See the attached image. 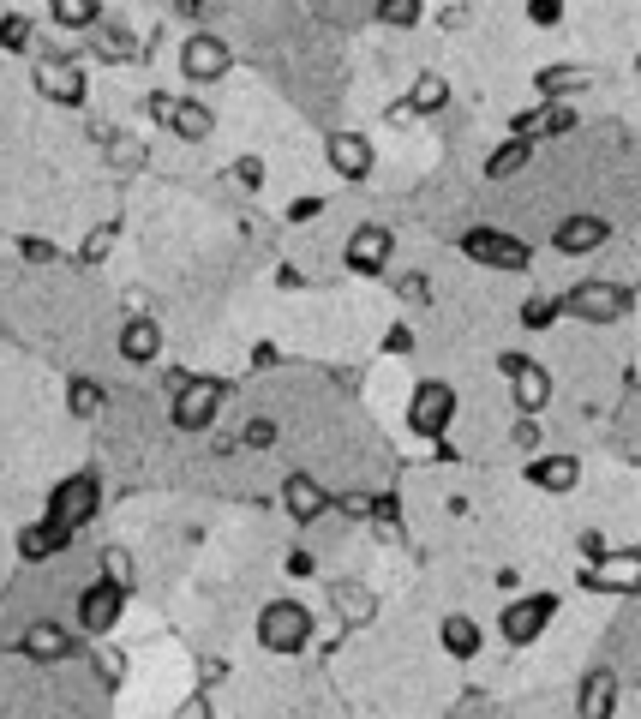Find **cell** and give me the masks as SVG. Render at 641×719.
I'll return each mask as SVG.
<instances>
[{
    "mask_svg": "<svg viewBox=\"0 0 641 719\" xmlns=\"http://www.w3.org/2000/svg\"><path fill=\"white\" fill-rule=\"evenodd\" d=\"M96 504H102V474H96V468H78V474H66V480L54 486L48 516H42V522H48V528H60V534L72 540V534L96 516Z\"/></svg>",
    "mask_w": 641,
    "mask_h": 719,
    "instance_id": "1",
    "label": "cell"
},
{
    "mask_svg": "<svg viewBox=\"0 0 641 719\" xmlns=\"http://www.w3.org/2000/svg\"><path fill=\"white\" fill-rule=\"evenodd\" d=\"M312 642V612L300 606V600H270L264 612H258V648H270V654H300Z\"/></svg>",
    "mask_w": 641,
    "mask_h": 719,
    "instance_id": "2",
    "label": "cell"
},
{
    "mask_svg": "<svg viewBox=\"0 0 641 719\" xmlns=\"http://www.w3.org/2000/svg\"><path fill=\"white\" fill-rule=\"evenodd\" d=\"M558 312H576V318H588V324H612V318L636 312V288H624V282H576V288L558 300Z\"/></svg>",
    "mask_w": 641,
    "mask_h": 719,
    "instance_id": "3",
    "label": "cell"
},
{
    "mask_svg": "<svg viewBox=\"0 0 641 719\" xmlns=\"http://www.w3.org/2000/svg\"><path fill=\"white\" fill-rule=\"evenodd\" d=\"M222 396H228L222 378H186V384H174V408H168V420H174L180 432H204V426L216 420Z\"/></svg>",
    "mask_w": 641,
    "mask_h": 719,
    "instance_id": "4",
    "label": "cell"
},
{
    "mask_svg": "<svg viewBox=\"0 0 641 719\" xmlns=\"http://www.w3.org/2000/svg\"><path fill=\"white\" fill-rule=\"evenodd\" d=\"M462 252L480 258V264H492V270H528V264H534V246L516 240V234H498V228H468V234H462Z\"/></svg>",
    "mask_w": 641,
    "mask_h": 719,
    "instance_id": "5",
    "label": "cell"
},
{
    "mask_svg": "<svg viewBox=\"0 0 641 719\" xmlns=\"http://www.w3.org/2000/svg\"><path fill=\"white\" fill-rule=\"evenodd\" d=\"M552 612H558V594H528V600H510V606H504V642H510V648H534V642H540V630L552 624Z\"/></svg>",
    "mask_w": 641,
    "mask_h": 719,
    "instance_id": "6",
    "label": "cell"
},
{
    "mask_svg": "<svg viewBox=\"0 0 641 719\" xmlns=\"http://www.w3.org/2000/svg\"><path fill=\"white\" fill-rule=\"evenodd\" d=\"M450 420H456V390L450 384H420L414 390V408H408V426L420 432V438H444L450 432Z\"/></svg>",
    "mask_w": 641,
    "mask_h": 719,
    "instance_id": "7",
    "label": "cell"
},
{
    "mask_svg": "<svg viewBox=\"0 0 641 719\" xmlns=\"http://www.w3.org/2000/svg\"><path fill=\"white\" fill-rule=\"evenodd\" d=\"M228 66H234V54H228V42L222 36H186L180 42V72L186 78H198V84H216V78H228Z\"/></svg>",
    "mask_w": 641,
    "mask_h": 719,
    "instance_id": "8",
    "label": "cell"
},
{
    "mask_svg": "<svg viewBox=\"0 0 641 719\" xmlns=\"http://www.w3.org/2000/svg\"><path fill=\"white\" fill-rule=\"evenodd\" d=\"M390 252H396V234H390L384 222H360L354 240H348V270H354V276H378V270L390 264Z\"/></svg>",
    "mask_w": 641,
    "mask_h": 719,
    "instance_id": "9",
    "label": "cell"
},
{
    "mask_svg": "<svg viewBox=\"0 0 641 719\" xmlns=\"http://www.w3.org/2000/svg\"><path fill=\"white\" fill-rule=\"evenodd\" d=\"M498 366H504V378L516 384V408H522V414L546 408L552 378H546V366H540V360H528V354H498Z\"/></svg>",
    "mask_w": 641,
    "mask_h": 719,
    "instance_id": "10",
    "label": "cell"
},
{
    "mask_svg": "<svg viewBox=\"0 0 641 719\" xmlns=\"http://www.w3.org/2000/svg\"><path fill=\"white\" fill-rule=\"evenodd\" d=\"M120 606H126V594H120L114 582H96V588H84V594H78V630H84V636H102V630H114Z\"/></svg>",
    "mask_w": 641,
    "mask_h": 719,
    "instance_id": "11",
    "label": "cell"
},
{
    "mask_svg": "<svg viewBox=\"0 0 641 719\" xmlns=\"http://www.w3.org/2000/svg\"><path fill=\"white\" fill-rule=\"evenodd\" d=\"M636 582H641L636 552H618L612 564L600 558V564H588V570H582V588H594V594H636Z\"/></svg>",
    "mask_w": 641,
    "mask_h": 719,
    "instance_id": "12",
    "label": "cell"
},
{
    "mask_svg": "<svg viewBox=\"0 0 641 719\" xmlns=\"http://www.w3.org/2000/svg\"><path fill=\"white\" fill-rule=\"evenodd\" d=\"M36 90H42L48 102H60V108H78V102H84V72H78L72 60H42V66H36Z\"/></svg>",
    "mask_w": 641,
    "mask_h": 719,
    "instance_id": "13",
    "label": "cell"
},
{
    "mask_svg": "<svg viewBox=\"0 0 641 719\" xmlns=\"http://www.w3.org/2000/svg\"><path fill=\"white\" fill-rule=\"evenodd\" d=\"M570 126H576V108H570V102H546V108H528V114H516V120H510V132H516V138H528V144L558 138V132H570Z\"/></svg>",
    "mask_w": 641,
    "mask_h": 719,
    "instance_id": "14",
    "label": "cell"
},
{
    "mask_svg": "<svg viewBox=\"0 0 641 719\" xmlns=\"http://www.w3.org/2000/svg\"><path fill=\"white\" fill-rule=\"evenodd\" d=\"M324 156H330V168L342 180H366L372 174V138H360V132H330Z\"/></svg>",
    "mask_w": 641,
    "mask_h": 719,
    "instance_id": "15",
    "label": "cell"
},
{
    "mask_svg": "<svg viewBox=\"0 0 641 719\" xmlns=\"http://www.w3.org/2000/svg\"><path fill=\"white\" fill-rule=\"evenodd\" d=\"M282 504H288V516H294L300 528H312V522L330 510V492H324L312 474H288V480H282Z\"/></svg>",
    "mask_w": 641,
    "mask_h": 719,
    "instance_id": "16",
    "label": "cell"
},
{
    "mask_svg": "<svg viewBox=\"0 0 641 719\" xmlns=\"http://www.w3.org/2000/svg\"><path fill=\"white\" fill-rule=\"evenodd\" d=\"M606 240H612V222H606V216H564L558 234H552V246L570 252V258H576V252H594V246H606Z\"/></svg>",
    "mask_w": 641,
    "mask_h": 719,
    "instance_id": "17",
    "label": "cell"
},
{
    "mask_svg": "<svg viewBox=\"0 0 641 719\" xmlns=\"http://www.w3.org/2000/svg\"><path fill=\"white\" fill-rule=\"evenodd\" d=\"M162 354V330H156V318H126V330H120V360L126 366H150Z\"/></svg>",
    "mask_w": 641,
    "mask_h": 719,
    "instance_id": "18",
    "label": "cell"
},
{
    "mask_svg": "<svg viewBox=\"0 0 641 719\" xmlns=\"http://www.w3.org/2000/svg\"><path fill=\"white\" fill-rule=\"evenodd\" d=\"M18 648H24V660H42V666H60V660H72V636H66L60 624H30Z\"/></svg>",
    "mask_w": 641,
    "mask_h": 719,
    "instance_id": "19",
    "label": "cell"
},
{
    "mask_svg": "<svg viewBox=\"0 0 641 719\" xmlns=\"http://www.w3.org/2000/svg\"><path fill=\"white\" fill-rule=\"evenodd\" d=\"M576 480H582L576 456H540V462H528V486H540V492H576Z\"/></svg>",
    "mask_w": 641,
    "mask_h": 719,
    "instance_id": "20",
    "label": "cell"
},
{
    "mask_svg": "<svg viewBox=\"0 0 641 719\" xmlns=\"http://www.w3.org/2000/svg\"><path fill=\"white\" fill-rule=\"evenodd\" d=\"M438 642H444V654H456V660H474V654L486 648V630H480L468 612H450V618L438 624Z\"/></svg>",
    "mask_w": 641,
    "mask_h": 719,
    "instance_id": "21",
    "label": "cell"
},
{
    "mask_svg": "<svg viewBox=\"0 0 641 719\" xmlns=\"http://www.w3.org/2000/svg\"><path fill=\"white\" fill-rule=\"evenodd\" d=\"M444 102H450V78L426 66V72H414V90H408V102L396 114H438Z\"/></svg>",
    "mask_w": 641,
    "mask_h": 719,
    "instance_id": "22",
    "label": "cell"
},
{
    "mask_svg": "<svg viewBox=\"0 0 641 719\" xmlns=\"http://www.w3.org/2000/svg\"><path fill=\"white\" fill-rule=\"evenodd\" d=\"M330 600H336V618H342L348 630H360V624L378 618V600H372V588H360V582H336Z\"/></svg>",
    "mask_w": 641,
    "mask_h": 719,
    "instance_id": "23",
    "label": "cell"
},
{
    "mask_svg": "<svg viewBox=\"0 0 641 719\" xmlns=\"http://www.w3.org/2000/svg\"><path fill=\"white\" fill-rule=\"evenodd\" d=\"M618 708V672H588V684H582V719H606Z\"/></svg>",
    "mask_w": 641,
    "mask_h": 719,
    "instance_id": "24",
    "label": "cell"
},
{
    "mask_svg": "<svg viewBox=\"0 0 641 719\" xmlns=\"http://www.w3.org/2000/svg\"><path fill=\"white\" fill-rule=\"evenodd\" d=\"M54 552H66V534H60V528H48V522H30V528L18 534V558H24V564H48Z\"/></svg>",
    "mask_w": 641,
    "mask_h": 719,
    "instance_id": "25",
    "label": "cell"
},
{
    "mask_svg": "<svg viewBox=\"0 0 641 719\" xmlns=\"http://www.w3.org/2000/svg\"><path fill=\"white\" fill-rule=\"evenodd\" d=\"M90 138L96 144H108V156H114V168H144V138H132V132H114V126H90Z\"/></svg>",
    "mask_w": 641,
    "mask_h": 719,
    "instance_id": "26",
    "label": "cell"
},
{
    "mask_svg": "<svg viewBox=\"0 0 641 719\" xmlns=\"http://www.w3.org/2000/svg\"><path fill=\"white\" fill-rule=\"evenodd\" d=\"M528 162H534V144H528V138H510V144H498V150L486 156V180H516Z\"/></svg>",
    "mask_w": 641,
    "mask_h": 719,
    "instance_id": "27",
    "label": "cell"
},
{
    "mask_svg": "<svg viewBox=\"0 0 641 719\" xmlns=\"http://www.w3.org/2000/svg\"><path fill=\"white\" fill-rule=\"evenodd\" d=\"M66 408H72L78 420H96V414L108 408V390L90 384V378H72V384H66Z\"/></svg>",
    "mask_w": 641,
    "mask_h": 719,
    "instance_id": "28",
    "label": "cell"
},
{
    "mask_svg": "<svg viewBox=\"0 0 641 719\" xmlns=\"http://www.w3.org/2000/svg\"><path fill=\"white\" fill-rule=\"evenodd\" d=\"M48 18L66 24V30H90V24H102V6H96V0H54Z\"/></svg>",
    "mask_w": 641,
    "mask_h": 719,
    "instance_id": "29",
    "label": "cell"
},
{
    "mask_svg": "<svg viewBox=\"0 0 641 719\" xmlns=\"http://www.w3.org/2000/svg\"><path fill=\"white\" fill-rule=\"evenodd\" d=\"M372 12H378V24H390V30H414V24L426 18V6H420V0H378Z\"/></svg>",
    "mask_w": 641,
    "mask_h": 719,
    "instance_id": "30",
    "label": "cell"
},
{
    "mask_svg": "<svg viewBox=\"0 0 641 719\" xmlns=\"http://www.w3.org/2000/svg\"><path fill=\"white\" fill-rule=\"evenodd\" d=\"M582 84H588V72H576V66H546V72H540V90H546L552 102H564V96L582 90Z\"/></svg>",
    "mask_w": 641,
    "mask_h": 719,
    "instance_id": "31",
    "label": "cell"
},
{
    "mask_svg": "<svg viewBox=\"0 0 641 719\" xmlns=\"http://www.w3.org/2000/svg\"><path fill=\"white\" fill-rule=\"evenodd\" d=\"M168 126H174L180 138H204V132H210V108H198V102H174Z\"/></svg>",
    "mask_w": 641,
    "mask_h": 719,
    "instance_id": "32",
    "label": "cell"
},
{
    "mask_svg": "<svg viewBox=\"0 0 641 719\" xmlns=\"http://www.w3.org/2000/svg\"><path fill=\"white\" fill-rule=\"evenodd\" d=\"M102 582H114L120 594H132V582H138V576H132V558H126V546H108V552H102Z\"/></svg>",
    "mask_w": 641,
    "mask_h": 719,
    "instance_id": "33",
    "label": "cell"
},
{
    "mask_svg": "<svg viewBox=\"0 0 641 719\" xmlns=\"http://www.w3.org/2000/svg\"><path fill=\"white\" fill-rule=\"evenodd\" d=\"M30 36H36V24L24 18V12H0V48H30Z\"/></svg>",
    "mask_w": 641,
    "mask_h": 719,
    "instance_id": "34",
    "label": "cell"
},
{
    "mask_svg": "<svg viewBox=\"0 0 641 719\" xmlns=\"http://www.w3.org/2000/svg\"><path fill=\"white\" fill-rule=\"evenodd\" d=\"M96 36H102V54H132V48H138V42H132V30H126V24H114L108 12H102Z\"/></svg>",
    "mask_w": 641,
    "mask_h": 719,
    "instance_id": "35",
    "label": "cell"
},
{
    "mask_svg": "<svg viewBox=\"0 0 641 719\" xmlns=\"http://www.w3.org/2000/svg\"><path fill=\"white\" fill-rule=\"evenodd\" d=\"M114 234H120V222H102V228L78 246V264H102V258H108V246H114Z\"/></svg>",
    "mask_w": 641,
    "mask_h": 719,
    "instance_id": "36",
    "label": "cell"
},
{
    "mask_svg": "<svg viewBox=\"0 0 641 719\" xmlns=\"http://www.w3.org/2000/svg\"><path fill=\"white\" fill-rule=\"evenodd\" d=\"M342 516H354V522H372V510H378V498L372 492H342V498H330Z\"/></svg>",
    "mask_w": 641,
    "mask_h": 719,
    "instance_id": "37",
    "label": "cell"
},
{
    "mask_svg": "<svg viewBox=\"0 0 641 719\" xmlns=\"http://www.w3.org/2000/svg\"><path fill=\"white\" fill-rule=\"evenodd\" d=\"M90 666H96V672H102V684H108V690H114V684H120V678H126V660H120V654H114V648H96V654H90Z\"/></svg>",
    "mask_w": 641,
    "mask_h": 719,
    "instance_id": "38",
    "label": "cell"
},
{
    "mask_svg": "<svg viewBox=\"0 0 641 719\" xmlns=\"http://www.w3.org/2000/svg\"><path fill=\"white\" fill-rule=\"evenodd\" d=\"M552 318H558V300H528V306H522V324H528V330H546Z\"/></svg>",
    "mask_w": 641,
    "mask_h": 719,
    "instance_id": "39",
    "label": "cell"
},
{
    "mask_svg": "<svg viewBox=\"0 0 641 719\" xmlns=\"http://www.w3.org/2000/svg\"><path fill=\"white\" fill-rule=\"evenodd\" d=\"M396 294H402V300H414V306H426V300H432V282H426V276H402V282H396Z\"/></svg>",
    "mask_w": 641,
    "mask_h": 719,
    "instance_id": "40",
    "label": "cell"
},
{
    "mask_svg": "<svg viewBox=\"0 0 641 719\" xmlns=\"http://www.w3.org/2000/svg\"><path fill=\"white\" fill-rule=\"evenodd\" d=\"M234 180H240V186H264V162H258V156H240V162H234Z\"/></svg>",
    "mask_w": 641,
    "mask_h": 719,
    "instance_id": "41",
    "label": "cell"
},
{
    "mask_svg": "<svg viewBox=\"0 0 641 719\" xmlns=\"http://www.w3.org/2000/svg\"><path fill=\"white\" fill-rule=\"evenodd\" d=\"M240 438H246L252 450H270V444H276V426H270V420H252V426H246Z\"/></svg>",
    "mask_w": 641,
    "mask_h": 719,
    "instance_id": "42",
    "label": "cell"
},
{
    "mask_svg": "<svg viewBox=\"0 0 641 719\" xmlns=\"http://www.w3.org/2000/svg\"><path fill=\"white\" fill-rule=\"evenodd\" d=\"M516 444H522V450H540V420H534V414L516 420Z\"/></svg>",
    "mask_w": 641,
    "mask_h": 719,
    "instance_id": "43",
    "label": "cell"
},
{
    "mask_svg": "<svg viewBox=\"0 0 641 719\" xmlns=\"http://www.w3.org/2000/svg\"><path fill=\"white\" fill-rule=\"evenodd\" d=\"M528 18H534V24H558V18H564V6H558V0H534V6H528Z\"/></svg>",
    "mask_w": 641,
    "mask_h": 719,
    "instance_id": "44",
    "label": "cell"
},
{
    "mask_svg": "<svg viewBox=\"0 0 641 719\" xmlns=\"http://www.w3.org/2000/svg\"><path fill=\"white\" fill-rule=\"evenodd\" d=\"M144 114H150V120H168V114H174V96L150 90V96H144Z\"/></svg>",
    "mask_w": 641,
    "mask_h": 719,
    "instance_id": "45",
    "label": "cell"
},
{
    "mask_svg": "<svg viewBox=\"0 0 641 719\" xmlns=\"http://www.w3.org/2000/svg\"><path fill=\"white\" fill-rule=\"evenodd\" d=\"M18 252H24L30 264H54V246H48V240H18Z\"/></svg>",
    "mask_w": 641,
    "mask_h": 719,
    "instance_id": "46",
    "label": "cell"
},
{
    "mask_svg": "<svg viewBox=\"0 0 641 719\" xmlns=\"http://www.w3.org/2000/svg\"><path fill=\"white\" fill-rule=\"evenodd\" d=\"M312 216H324V198H300V204L288 210V222H312Z\"/></svg>",
    "mask_w": 641,
    "mask_h": 719,
    "instance_id": "47",
    "label": "cell"
},
{
    "mask_svg": "<svg viewBox=\"0 0 641 719\" xmlns=\"http://www.w3.org/2000/svg\"><path fill=\"white\" fill-rule=\"evenodd\" d=\"M576 546H582V558H588V564H600V558H612V552H606V540H600V534H582V540H576Z\"/></svg>",
    "mask_w": 641,
    "mask_h": 719,
    "instance_id": "48",
    "label": "cell"
},
{
    "mask_svg": "<svg viewBox=\"0 0 641 719\" xmlns=\"http://www.w3.org/2000/svg\"><path fill=\"white\" fill-rule=\"evenodd\" d=\"M174 714H180V719H210V702H204V696H186Z\"/></svg>",
    "mask_w": 641,
    "mask_h": 719,
    "instance_id": "49",
    "label": "cell"
}]
</instances>
